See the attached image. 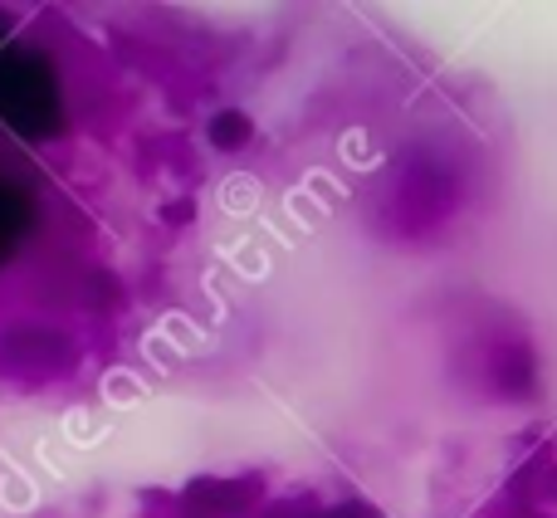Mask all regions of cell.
<instances>
[{"mask_svg": "<svg viewBox=\"0 0 557 518\" xmlns=\"http://www.w3.org/2000/svg\"><path fill=\"white\" fill-rule=\"evenodd\" d=\"M64 78L45 49L10 39L0 49V127L25 143H49L64 133Z\"/></svg>", "mask_w": 557, "mask_h": 518, "instance_id": "obj_1", "label": "cell"}, {"mask_svg": "<svg viewBox=\"0 0 557 518\" xmlns=\"http://www.w3.org/2000/svg\"><path fill=\"white\" fill-rule=\"evenodd\" d=\"M39 225V201L25 182L0 172V259H10L20 245L35 235Z\"/></svg>", "mask_w": 557, "mask_h": 518, "instance_id": "obj_2", "label": "cell"}, {"mask_svg": "<svg viewBox=\"0 0 557 518\" xmlns=\"http://www.w3.org/2000/svg\"><path fill=\"white\" fill-rule=\"evenodd\" d=\"M245 137V118L240 113H221L215 118V143H240Z\"/></svg>", "mask_w": 557, "mask_h": 518, "instance_id": "obj_3", "label": "cell"}, {"mask_svg": "<svg viewBox=\"0 0 557 518\" xmlns=\"http://www.w3.org/2000/svg\"><path fill=\"white\" fill-rule=\"evenodd\" d=\"M10 39H15V29H10V20H5V15H0V49H5V45H10Z\"/></svg>", "mask_w": 557, "mask_h": 518, "instance_id": "obj_4", "label": "cell"}]
</instances>
